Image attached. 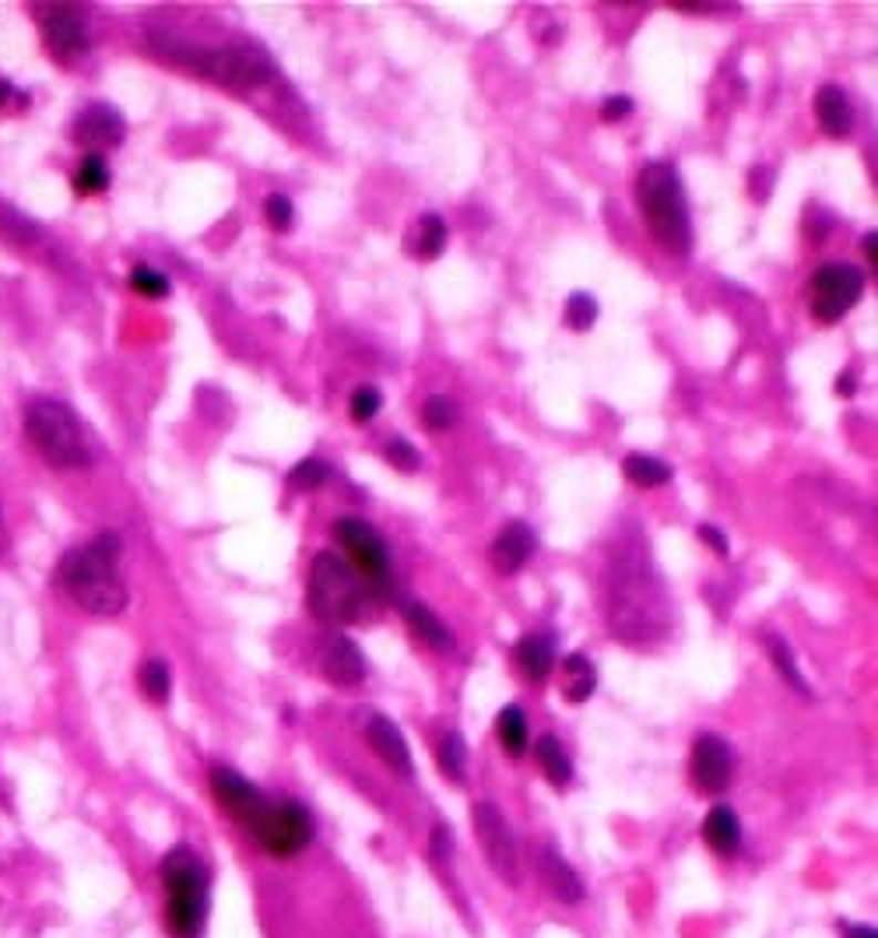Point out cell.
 I'll list each match as a JSON object with an SVG mask.
<instances>
[{"mask_svg": "<svg viewBox=\"0 0 878 938\" xmlns=\"http://www.w3.org/2000/svg\"><path fill=\"white\" fill-rule=\"evenodd\" d=\"M155 50L166 60H173V64H183L187 71L215 81L221 89H233V92H254L275 78L268 53L257 47H247V43L194 47V43H183V39L162 35Z\"/></svg>", "mask_w": 878, "mask_h": 938, "instance_id": "cell-2", "label": "cell"}, {"mask_svg": "<svg viewBox=\"0 0 878 938\" xmlns=\"http://www.w3.org/2000/svg\"><path fill=\"white\" fill-rule=\"evenodd\" d=\"M472 823H475V837L485 851V862L493 865V872L506 886H517L520 883V851H517L514 826L506 823L499 805L475 802L472 805Z\"/></svg>", "mask_w": 878, "mask_h": 938, "instance_id": "cell-9", "label": "cell"}, {"mask_svg": "<svg viewBox=\"0 0 878 938\" xmlns=\"http://www.w3.org/2000/svg\"><path fill=\"white\" fill-rule=\"evenodd\" d=\"M25 433L32 446L53 467H89L95 446L71 404L56 398H39L25 408Z\"/></svg>", "mask_w": 878, "mask_h": 938, "instance_id": "cell-5", "label": "cell"}, {"mask_svg": "<svg viewBox=\"0 0 878 938\" xmlns=\"http://www.w3.org/2000/svg\"><path fill=\"white\" fill-rule=\"evenodd\" d=\"M440 770H443V777H451L454 784H464V777H467V749H464V739L457 735V731L443 735Z\"/></svg>", "mask_w": 878, "mask_h": 938, "instance_id": "cell-31", "label": "cell"}, {"mask_svg": "<svg viewBox=\"0 0 878 938\" xmlns=\"http://www.w3.org/2000/svg\"><path fill=\"white\" fill-rule=\"evenodd\" d=\"M446 247V221L443 215L428 212L415 221V239H412V254L422 260H436Z\"/></svg>", "mask_w": 878, "mask_h": 938, "instance_id": "cell-26", "label": "cell"}, {"mask_svg": "<svg viewBox=\"0 0 878 938\" xmlns=\"http://www.w3.org/2000/svg\"><path fill=\"white\" fill-rule=\"evenodd\" d=\"M598 320V299L590 292H574L566 299V323L574 331H590Z\"/></svg>", "mask_w": 878, "mask_h": 938, "instance_id": "cell-33", "label": "cell"}, {"mask_svg": "<svg viewBox=\"0 0 878 938\" xmlns=\"http://www.w3.org/2000/svg\"><path fill=\"white\" fill-rule=\"evenodd\" d=\"M327 478H331V467H327L320 457H306L289 472L292 488H302V493H313V488H320Z\"/></svg>", "mask_w": 878, "mask_h": 938, "instance_id": "cell-34", "label": "cell"}, {"mask_svg": "<svg viewBox=\"0 0 878 938\" xmlns=\"http://www.w3.org/2000/svg\"><path fill=\"white\" fill-rule=\"evenodd\" d=\"M433 851H436V858H451V826H436L433 829Z\"/></svg>", "mask_w": 878, "mask_h": 938, "instance_id": "cell-42", "label": "cell"}, {"mask_svg": "<svg viewBox=\"0 0 878 938\" xmlns=\"http://www.w3.org/2000/svg\"><path fill=\"white\" fill-rule=\"evenodd\" d=\"M875 243H878V236H875V233H865V254H868V260H871V268H875V264H878Z\"/></svg>", "mask_w": 878, "mask_h": 938, "instance_id": "cell-44", "label": "cell"}, {"mask_svg": "<svg viewBox=\"0 0 878 938\" xmlns=\"http://www.w3.org/2000/svg\"><path fill=\"white\" fill-rule=\"evenodd\" d=\"M689 773H692V784H696L703 794H724L734 781L731 745L717 735H700L696 745H692Z\"/></svg>", "mask_w": 878, "mask_h": 938, "instance_id": "cell-12", "label": "cell"}, {"mask_svg": "<svg viewBox=\"0 0 878 938\" xmlns=\"http://www.w3.org/2000/svg\"><path fill=\"white\" fill-rule=\"evenodd\" d=\"M496 735H499V745L509 752V756H524L527 739H530L527 713L520 707H503L499 718H496Z\"/></svg>", "mask_w": 878, "mask_h": 938, "instance_id": "cell-25", "label": "cell"}, {"mask_svg": "<svg viewBox=\"0 0 878 938\" xmlns=\"http://www.w3.org/2000/svg\"><path fill=\"white\" fill-rule=\"evenodd\" d=\"M74 187L81 194H102L110 187V166L106 158H102L99 152H89L85 158H81V166L74 173Z\"/></svg>", "mask_w": 878, "mask_h": 938, "instance_id": "cell-30", "label": "cell"}, {"mask_svg": "<svg viewBox=\"0 0 878 938\" xmlns=\"http://www.w3.org/2000/svg\"><path fill=\"white\" fill-rule=\"evenodd\" d=\"M373 587L334 553H320L310 566V608L320 622L349 626L365 619Z\"/></svg>", "mask_w": 878, "mask_h": 938, "instance_id": "cell-6", "label": "cell"}, {"mask_svg": "<svg viewBox=\"0 0 878 938\" xmlns=\"http://www.w3.org/2000/svg\"><path fill=\"white\" fill-rule=\"evenodd\" d=\"M365 742H370V749L376 752V756L391 766L397 777L412 781L415 777V766H412V752H407V742L401 735V728L383 718V713H373L370 721H365Z\"/></svg>", "mask_w": 878, "mask_h": 938, "instance_id": "cell-14", "label": "cell"}, {"mask_svg": "<svg viewBox=\"0 0 878 938\" xmlns=\"http://www.w3.org/2000/svg\"><path fill=\"white\" fill-rule=\"evenodd\" d=\"M815 120L829 137H847L854 131V110L844 89L836 85H823L815 92Z\"/></svg>", "mask_w": 878, "mask_h": 938, "instance_id": "cell-21", "label": "cell"}, {"mask_svg": "<svg viewBox=\"0 0 878 938\" xmlns=\"http://www.w3.org/2000/svg\"><path fill=\"white\" fill-rule=\"evenodd\" d=\"M211 794H215V802L226 808L242 829H247L260 815V808L268 805L264 791L254 781L242 777V773L229 770V766H215L211 770Z\"/></svg>", "mask_w": 878, "mask_h": 938, "instance_id": "cell-13", "label": "cell"}, {"mask_svg": "<svg viewBox=\"0 0 878 938\" xmlns=\"http://www.w3.org/2000/svg\"><path fill=\"white\" fill-rule=\"evenodd\" d=\"M166 928L173 938H204L211 910V868L194 847H173L162 858Z\"/></svg>", "mask_w": 878, "mask_h": 938, "instance_id": "cell-3", "label": "cell"}, {"mask_svg": "<svg viewBox=\"0 0 878 938\" xmlns=\"http://www.w3.org/2000/svg\"><path fill=\"white\" fill-rule=\"evenodd\" d=\"M517 661L524 668V676L530 682H545L552 676V664H556V650L548 637H524L517 643Z\"/></svg>", "mask_w": 878, "mask_h": 938, "instance_id": "cell-24", "label": "cell"}, {"mask_svg": "<svg viewBox=\"0 0 878 938\" xmlns=\"http://www.w3.org/2000/svg\"><path fill=\"white\" fill-rule=\"evenodd\" d=\"M35 22L43 32V43L60 64H78L89 53V25L85 14L71 4H43L35 8Z\"/></svg>", "mask_w": 878, "mask_h": 938, "instance_id": "cell-11", "label": "cell"}, {"mask_svg": "<svg viewBox=\"0 0 878 938\" xmlns=\"http://www.w3.org/2000/svg\"><path fill=\"white\" fill-rule=\"evenodd\" d=\"M812 292V313L823 323H836L844 320L854 302L865 292V275L854 268V264H823L819 271L808 281Z\"/></svg>", "mask_w": 878, "mask_h": 938, "instance_id": "cell-10", "label": "cell"}, {"mask_svg": "<svg viewBox=\"0 0 878 938\" xmlns=\"http://www.w3.org/2000/svg\"><path fill=\"white\" fill-rule=\"evenodd\" d=\"M632 113V99L629 95H611L601 102V120L605 124H619V120H626Z\"/></svg>", "mask_w": 878, "mask_h": 938, "instance_id": "cell-40", "label": "cell"}, {"mask_svg": "<svg viewBox=\"0 0 878 938\" xmlns=\"http://www.w3.org/2000/svg\"><path fill=\"white\" fill-rule=\"evenodd\" d=\"M124 131H127L124 120H120V113L113 106H89L85 113L78 116V124H74L78 141H81V145H89V148H99V145L116 148L120 141H124Z\"/></svg>", "mask_w": 878, "mask_h": 938, "instance_id": "cell-18", "label": "cell"}, {"mask_svg": "<svg viewBox=\"0 0 878 938\" xmlns=\"http://www.w3.org/2000/svg\"><path fill=\"white\" fill-rule=\"evenodd\" d=\"M60 587L68 598L99 619L120 616L127 608V584L120 577V538L113 532L95 535L60 563Z\"/></svg>", "mask_w": 878, "mask_h": 938, "instance_id": "cell-1", "label": "cell"}, {"mask_svg": "<svg viewBox=\"0 0 878 938\" xmlns=\"http://www.w3.org/2000/svg\"><path fill=\"white\" fill-rule=\"evenodd\" d=\"M264 215H268V226L278 229V233H289V229H292V218H296L292 200L285 197V194H271L268 200H264Z\"/></svg>", "mask_w": 878, "mask_h": 938, "instance_id": "cell-38", "label": "cell"}, {"mask_svg": "<svg viewBox=\"0 0 878 938\" xmlns=\"http://www.w3.org/2000/svg\"><path fill=\"white\" fill-rule=\"evenodd\" d=\"M637 204L647 218L650 236L661 243L668 254L685 257L692 250V221L682 179L671 162H647L637 179Z\"/></svg>", "mask_w": 878, "mask_h": 938, "instance_id": "cell-4", "label": "cell"}, {"mask_svg": "<svg viewBox=\"0 0 878 938\" xmlns=\"http://www.w3.org/2000/svg\"><path fill=\"white\" fill-rule=\"evenodd\" d=\"M404 622L425 647L440 650V654H454L457 650V637L451 633V626H446L428 605H422V601L404 605Z\"/></svg>", "mask_w": 878, "mask_h": 938, "instance_id": "cell-19", "label": "cell"}, {"mask_svg": "<svg viewBox=\"0 0 878 938\" xmlns=\"http://www.w3.org/2000/svg\"><path fill=\"white\" fill-rule=\"evenodd\" d=\"M703 841L713 854H724V858H731V854H738L742 847V820L738 812H734L731 805H713L706 812L703 820Z\"/></svg>", "mask_w": 878, "mask_h": 938, "instance_id": "cell-20", "label": "cell"}, {"mask_svg": "<svg viewBox=\"0 0 878 938\" xmlns=\"http://www.w3.org/2000/svg\"><path fill=\"white\" fill-rule=\"evenodd\" d=\"M320 671L327 682L349 689L365 679V658L359 654V647L349 637H331L320 647Z\"/></svg>", "mask_w": 878, "mask_h": 938, "instance_id": "cell-16", "label": "cell"}, {"mask_svg": "<svg viewBox=\"0 0 878 938\" xmlns=\"http://www.w3.org/2000/svg\"><path fill=\"white\" fill-rule=\"evenodd\" d=\"M8 99H11V85H8V81H0V106H4Z\"/></svg>", "mask_w": 878, "mask_h": 938, "instance_id": "cell-45", "label": "cell"}, {"mask_svg": "<svg viewBox=\"0 0 878 938\" xmlns=\"http://www.w3.org/2000/svg\"><path fill=\"white\" fill-rule=\"evenodd\" d=\"M850 391H854V383H850V377H840V394H844V398H850Z\"/></svg>", "mask_w": 878, "mask_h": 938, "instance_id": "cell-46", "label": "cell"}, {"mask_svg": "<svg viewBox=\"0 0 878 938\" xmlns=\"http://www.w3.org/2000/svg\"><path fill=\"white\" fill-rule=\"evenodd\" d=\"M422 422H425V430L428 433H443V430H451V425L457 422V404L446 398V394H436V398H428L425 404H422Z\"/></svg>", "mask_w": 878, "mask_h": 938, "instance_id": "cell-32", "label": "cell"}, {"mask_svg": "<svg viewBox=\"0 0 878 938\" xmlns=\"http://www.w3.org/2000/svg\"><path fill=\"white\" fill-rule=\"evenodd\" d=\"M538 872H541V879H545V889L552 893L559 904L577 907L583 896H587L580 872L569 865L556 847H541V854H538Z\"/></svg>", "mask_w": 878, "mask_h": 938, "instance_id": "cell-17", "label": "cell"}, {"mask_svg": "<svg viewBox=\"0 0 878 938\" xmlns=\"http://www.w3.org/2000/svg\"><path fill=\"white\" fill-rule=\"evenodd\" d=\"M0 236H8L11 243H35L39 239V229L32 226L29 218H22L14 208H8V204H0Z\"/></svg>", "mask_w": 878, "mask_h": 938, "instance_id": "cell-36", "label": "cell"}, {"mask_svg": "<svg viewBox=\"0 0 878 938\" xmlns=\"http://www.w3.org/2000/svg\"><path fill=\"white\" fill-rule=\"evenodd\" d=\"M535 553H538L535 527L524 524V520H509L499 532V538L493 542V566L503 577H514V574H520Z\"/></svg>", "mask_w": 878, "mask_h": 938, "instance_id": "cell-15", "label": "cell"}, {"mask_svg": "<svg viewBox=\"0 0 878 938\" xmlns=\"http://www.w3.org/2000/svg\"><path fill=\"white\" fill-rule=\"evenodd\" d=\"M247 833L257 841V847L264 854H271V858H296V854H302L306 847L313 844L317 837V823L313 815L306 805L299 802H271L260 808L257 820L247 826Z\"/></svg>", "mask_w": 878, "mask_h": 938, "instance_id": "cell-7", "label": "cell"}, {"mask_svg": "<svg viewBox=\"0 0 878 938\" xmlns=\"http://www.w3.org/2000/svg\"><path fill=\"white\" fill-rule=\"evenodd\" d=\"M622 472L632 485H640V488H658V485L671 482V467L658 457H647V454H629L622 461Z\"/></svg>", "mask_w": 878, "mask_h": 938, "instance_id": "cell-27", "label": "cell"}, {"mask_svg": "<svg viewBox=\"0 0 878 938\" xmlns=\"http://www.w3.org/2000/svg\"><path fill=\"white\" fill-rule=\"evenodd\" d=\"M840 931H844V938H878V931L871 928V925H840Z\"/></svg>", "mask_w": 878, "mask_h": 938, "instance_id": "cell-43", "label": "cell"}, {"mask_svg": "<svg viewBox=\"0 0 878 938\" xmlns=\"http://www.w3.org/2000/svg\"><path fill=\"white\" fill-rule=\"evenodd\" d=\"M383 457L391 461V464L397 467V472H415V467L422 464V461H419V451H415V446L407 443V440H401V436H397V440H391V443L383 446Z\"/></svg>", "mask_w": 878, "mask_h": 938, "instance_id": "cell-39", "label": "cell"}, {"mask_svg": "<svg viewBox=\"0 0 878 938\" xmlns=\"http://www.w3.org/2000/svg\"><path fill=\"white\" fill-rule=\"evenodd\" d=\"M700 538H703V542H706L717 556H727V538H724L721 527H713V524H700Z\"/></svg>", "mask_w": 878, "mask_h": 938, "instance_id": "cell-41", "label": "cell"}, {"mask_svg": "<svg viewBox=\"0 0 878 938\" xmlns=\"http://www.w3.org/2000/svg\"><path fill=\"white\" fill-rule=\"evenodd\" d=\"M766 650H769L773 664H777V671L784 676V682H787L794 692H802V697H812L808 682L802 679V668H798V661H794V654H791V643L781 640V637H769V640H766Z\"/></svg>", "mask_w": 878, "mask_h": 938, "instance_id": "cell-29", "label": "cell"}, {"mask_svg": "<svg viewBox=\"0 0 878 938\" xmlns=\"http://www.w3.org/2000/svg\"><path fill=\"white\" fill-rule=\"evenodd\" d=\"M380 408H383V394L376 391V386H355V391H352L349 415H352L359 425L373 422V419L380 415Z\"/></svg>", "mask_w": 878, "mask_h": 938, "instance_id": "cell-37", "label": "cell"}, {"mask_svg": "<svg viewBox=\"0 0 878 938\" xmlns=\"http://www.w3.org/2000/svg\"><path fill=\"white\" fill-rule=\"evenodd\" d=\"M334 538L344 553H349V566L365 584H370L373 590H380V587L391 590V553H386L383 538L373 532L370 524L359 520V517H341L334 524Z\"/></svg>", "mask_w": 878, "mask_h": 938, "instance_id": "cell-8", "label": "cell"}, {"mask_svg": "<svg viewBox=\"0 0 878 938\" xmlns=\"http://www.w3.org/2000/svg\"><path fill=\"white\" fill-rule=\"evenodd\" d=\"M559 689H562V697H566L569 703H587L590 697H595V689H598V668H595V661L583 658V654L562 658Z\"/></svg>", "mask_w": 878, "mask_h": 938, "instance_id": "cell-22", "label": "cell"}, {"mask_svg": "<svg viewBox=\"0 0 878 938\" xmlns=\"http://www.w3.org/2000/svg\"><path fill=\"white\" fill-rule=\"evenodd\" d=\"M131 289L141 292V296H148V299H166L173 292V285H169V278L162 275V271L145 268V264H141V268L131 271Z\"/></svg>", "mask_w": 878, "mask_h": 938, "instance_id": "cell-35", "label": "cell"}, {"mask_svg": "<svg viewBox=\"0 0 878 938\" xmlns=\"http://www.w3.org/2000/svg\"><path fill=\"white\" fill-rule=\"evenodd\" d=\"M535 760L548 777V784L566 787L569 781H574V760H569V752L562 749V742L556 735H545V739L535 742Z\"/></svg>", "mask_w": 878, "mask_h": 938, "instance_id": "cell-23", "label": "cell"}, {"mask_svg": "<svg viewBox=\"0 0 878 938\" xmlns=\"http://www.w3.org/2000/svg\"><path fill=\"white\" fill-rule=\"evenodd\" d=\"M137 682H141V692H145L152 703H166L169 692H173V671L162 658H152V661L141 664Z\"/></svg>", "mask_w": 878, "mask_h": 938, "instance_id": "cell-28", "label": "cell"}]
</instances>
